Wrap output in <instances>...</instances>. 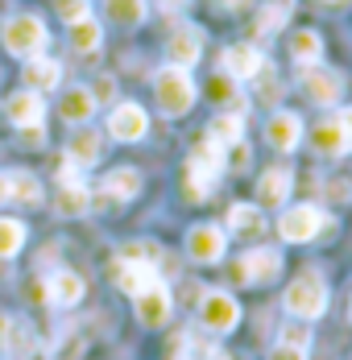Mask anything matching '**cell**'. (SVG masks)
I'll return each mask as SVG.
<instances>
[{"mask_svg":"<svg viewBox=\"0 0 352 360\" xmlns=\"http://www.w3.org/2000/svg\"><path fill=\"white\" fill-rule=\"evenodd\" d=\"M153 96H158V108L166 112V116H187V112L195 108V100H199V87H195V79L182 71V67H162V71L153 75Z\"/></svg>","mask_w":352,"mask_h":360,"instance_id":"6da1fadb","label":"cell"},{"mask_svg":"<svg viewBox=\"0 0 352 360\" xmlns=\"http://www.w3.org/2000/svg\"><path fill=\"white\" fill-rule=\"evenodd\" d=\"M4 50L8 54H17V58H37L42 50H46V25H42V17L34 13H17V17H8L4 21Z\"/></svg>","mask_w":352,"mask_h":360,"instance_id":"7a4b0ae2","label":"cell"},{"mask_svg":"<svg viewBox=\"0 0 352 360\" xmlns=\"http://www.w3.org/2000/svg\"><path fill=\"white\" fill-rule=\"evenodd\" d=\"M282 307L294 315V319H319L323 311H327V286L319 282L315 274H303V278H294L286 294H282Z\"/></svg>","mask_w":352,"mask_h":360,"instance_id":"3957f363","label":"cell"},{"mask_svg":"<svg viewBox=\"0 0 352 360\" xmlns=\"http://www.w3.org/2000/svg\"><path fill=\"white\" fill-rule=\"evenodd\" d=\"M195 315H199V327H203V331L228 335V331H237V323H241V302H237L232 294H224V290H208V294L199 298Z\"/></svg>","mask_w":352,"mask_h":360,"instance_id":"277c9868","label":"cell"},{"mask_svg":"<svg viewBox=\"0 0 352 360\" xmlns=\"http://www.w3.org/2000/svg\"><path fill=\"white\" fill-rule=\"evenodd\" d=\"M327 224H332V219H327L323 207H315V203H298V207H286V212H282L278 232H282V240H290V245H307V240H315Z\"/></svg>","mask_w":352,"mask_h":360,"instance_id":"5b68a950","label":"cell"},{"mask_svg":"<svg viewBox=\"0 0 352 360\" xmlns=\"http://www.w3.org/2000/svg\"><path fill=\"white\" fill-rule=\"evenodd\" d=\"M282 274V252L278 249H249L237 257V269H232V278H237V286H265V282H274Z\"/></svg>","mask_w":352,"mask_h":360,"instance_id":"8992f818","label":"cell"},{"mask_svg":"<svg viewBox=\"0 0 352 360\" xmlns=\"http://www.w3.org/2000/svg\"><path fill=\"white\" fill-rule=\"evenodd\" d=\"M112 282L125 290L129 298H137L145 290L162 286V274H158V265H145V261H125V257H116V265H112Z\"/></svg>","mask_w":352,"mask_h":360,"instance_id":"52a82bcc","label":"cell"},{"mask_svg":"<svg viewBox=\"0 0 352 360\" xmlns=\"http://www.w3.org/2000/svg\"><path fill=\"white\" fill-rule=\"evenodd\" d=\"M228 249V236H224V228H215V224H195L191 232H187V257L191 261H199V265H215L220 257Z\"/></svg>","mask_w":352,"mask_h":360,"instance_id":"ba28073f","label":"cell"},{"mask_svg":"<svg viewBox=\"0 0 352 360\" xmlns=\"http://www.w3.org/2000/svg\"><path fill=\"white\" fill-rule=\"evenodd\" d=\"M166 58H170V67L191 71L203 58V30L199 25H178L170 34V41H166Z\"/></svg>","mask_w":352,"mask_h":360,"instance_id":"9c48e42d","label":"cell"},{"mask_svg":"<svg viewBox=\"0 0 352 360\" xmlns=\"http://www.w3.org/2000/svg\"><path fill=\"white\" fill-rule=\"evenodd\" d=\"M108 133H112L116 141H141V137L149 133V116H145L141 104L125 100V104H116L112 116H108Z\"/></svg>","mask_w":352,"mask_h":360,"instance_id":"30bf717a","label":"cell"},{"mask_svg":"<svg viewBox=\"0 0 352 360\" xmlns=\"http://www.w3.org/2000/svg\"><path fill=\"white\" fill-rule=\"evenodd\" d=\"M298 71H303V87H307V96H311L315 104L327 108V104H336V100H340L344 79L332 71V67H319V63H315V67H298Z\"/></svg>","mask_w":352,"mask_h":360,"instance_id":"8fae6325","label":"cell"},{"mask_svg":"<svg viewBox=\"0 0 352 360\" xmlns=\"http://www.w3.org/2000/svg\"><path fill=\"white\" fill-rule=\"evenodd\" d=\"M265 71V54L257 50V46H249V41H241V46H228L224 50V75L228 79H257V75Z\"/></svg>","mask_w":352,"mask_h":360,"instance_id":"7c38bea8","label":"cell"},{"mask_svg":"<svg viewBox=\"0 0 352 360\" xmlns=\"http://www.w3.org/2000/svg\"><path fill=\"white\" fill-rule=\"evenodd\" d=\"M311 145H315V153H323V158H344V153L352 149L348 133H344V124H340V116L319 120L315 129H311Z\"/></svg>","mask_w":352,"mask_h":360,"instance_id":"4fadbf2b","label":"cell"},{"mask_svg":"<svg viewBox=\"0 0 352 360\" xmlns=\"http://www.w3.org/2000/svg\"><path fill=\"white\" fill-rule=\"evenodd\" d=\"M100 153H104V137H100L96 129H87V124H75V133H70V141H67L70 162H75L79 170H87V166L100 162Z\"/></svg>","mask_w":352,"mask_h":360,"instance_id":"5bb4252c","label":"cell"},{"mask_svg":"<svg viewBox=\"0 0 352 360\" xmlns=\"http://www.w3.org/2000/svg\"><path fill=\"white\" fill-rule=\"evenodd\" d=\"M290 166H270L261 179H257V207H282L290 199Z\"/></svg>","mask_w":352,"mask_h":360,"instance_id":"9a60e30c","label":"cell"},{"mask_svg":"<svg viewBox=\"0 0 352 360\" xmlns=\"http://www.w3.org/2000/svg\"><path fill=\"white\" fill-rule=\"evenodd\" d=\"M265 141L274 145L278 153H290L294 145L303 141V120H298L294 112H274V116L265 120Z\"/></svg>","mask_w":352,"mask_h":360,"instance_id":"2e32d148","label":"cell"},{"mask_svg":"<svg viewBox=\"0 0 352 360\" xmlns=\"http://www.w3.org/2000/svg\"><path fill=\"white\" fill-rule=\"evenodd\" d=\"M4 112H8V120L17 124V129H37L42 124V116H46V104H42V91H17L8 104H4Z\"/></svg>","mask_w":352,"mask_h":360,"instance_id":"e0dca14e","label":"cell"},{"mask_svg":"<svg viewBox=\"0 0 352 360\" xmlns=\"http://www.w3.org/2000/svg\"><path fill=\"white\" fill-rule=\"evenodd\" d=\"M46 290H50V302L54 307H79L83 302V294H87V286H83V278L75 274V269H58L50 282H46Z\"/></svg>","mask_w":352,"mask_h":360,"instance_id":"ac0fdd59","label":"cell"},{"mask_svg":"<svg viewBox=\"0 0 352 360\" xmlns=\"http://www.w3.org/2000/svg\"><path fill=\"white\" fill-rule=\"evenodd\" d=\"M133 307H137V319L145 327H162L170 319V294H166V286H153V290H145V294H137Z\"/></svg>","mask_w":352,"mask_h":360,"instance_id":"d6986e66","label":"cell"},{"mask_svg":"<svg viewBox=\"0 0 352 360\" xmlns=\"http://www.w3.org/2000/svg\"><path fill=\"white\" fill-rule=\"evenodd\" d=\"M58 112H63L67 124H87L96 116V96L87 87H67L63 100H58Z\"/></svg>","mask_w":352,"mask_h":360,"instance_id":"ffe728a7","label":"cell"},{"mask_svg":"<svg viewBox=\"0 0 352 360\" xmlns=\"http://www.w3.org/2000/svg\"><path fill=\"white\" fill-rule=\"evenodd\" d=\"M63 83V67L54 58H25V87L30 91H54Z\"/></svg>","mask_w":352,"mask_h":360,"instance_id":"44dd1931","label":"cell"},{"mask_svg":"<svg viewBox=\"0 0 352 360\" xmlns=\"http://www.w3.org/2000/svg\"><path fill=\"white\" fill-rule=\"evenodd\" d=\"M208 137H211L215 145H224V149L241 145V141H245V116H241V112H220V116L211 120Z\"/></svg>","mask_w":352,"mask_h":360,"instance_id":"7402d4cb","label":"cell"},{"mask_svg":"<svg viewBox=\"0 0 352 360\" xmlns=\"http://www.w3.org/2000/svg\"><path fill=\"white\" fill-rule=\"evenodd\" d=\"M224 219H228V232H237V236H257V232L265 228V219H261V207H257V203H232Z\"/></svg>","mask_w":352,"mask_h":360,"instance_id":"603a6c76","label":"cell"},{"mask_svg":"<svg viewBox=\"0 0 352 360\" xmlns=\"http://www.w3.org/2000/svg\"><path fill=\"white\" fill-rule=\"evenodd\" d=\"M290 58H294L298 67H315L319 58H323V37H319L315 30L290 34Z\"/></svg>","mask_w":352,"mask_h":360,"instance_id":"cb8c5ba5","label":"cell"},{"mask_svg":"<svg viewBox=\"0 0 352 360\" xmlns=\"http://www.w3.org/2000/svg\"><path fill=\"white\" fill-rule=\"evenodd\" d=\"M100 41H104V25L96 17H83V21L70 25V50L92 54V50H100Z\"/></svg>","mask_w":352,"mask_h":360,"instance_id":"d4e9b609","label":"cell"},{"mask_svg":"<svg viewBox=\"0 0 352 360\" xmlns=\"http://www.w3.org/2000/svg\"><path fill=\"white\" fill-rule=\"evenodd\" d=\"M104 191L112 195V199H137L141 174L133 170V166H120V170H112V174L104 179Z\"/></svg>","mask_w":352,"mask_h":360,"instance_id":"484cf974","label":"cell"},{"mask_svg":"<svg viewBox=\"0 0 352 360\" xmlns=\"http://www.w3.org/2000/svg\"><path fill=\"white\" fill-rule=\"evenodd\" d=\"M211 186H215V174H211L203 162H195V158H191V162H187V199H191V203L208 199Z\"/></svg>","mask_w":352,"mask_h":360,"instance_id":"4316f807","label":"cell"},{"mask_svg":"<svg viewBox=\"0 0 352 360\" xmlns=\"http://www.w3.org/2000/svg\"><path fill=\"white\" fill-rule=\"evenodd\" d=\"M8 199H17V203H42V182L30 174V170H13L8 174Z\"/></svg>","mask_w":352,"mask_h":360,"instance_id":"83f0119b","label":"cell"},{"mask_svg":"<svg viewBox=\"0 0 352 360\" xmlns=\"http://www.w3.org/2000/svg\"><path fill=\"white\" fill-rule=\"evenodd\" d=\"M104 17L116 25H141L145 21V0H104Z\"/></svg>","mask_w":352,"mask_h":360,"instance_id":"f1b7e54d","label":"cell"},{"mask_svg":"<svg viewBox=\"0 0 352 360\" xmlns=\"http://www.w3.org/2000/svg\"><path fill=\"white\" fill-rule=\"evenodd\" d=\"M203 96H208L211 104H232L237 112L245 108V100H241V91H237V79H228V75H215V79H208Z\"/></svg>","mask_w":352,"mask_h":360,"instance_id":"f546056e","label":"cell"},{"mask_svg":"<svg viewBox=\"0 0 352 360\" xmlns=\"http://www.w3.org/2000/svg\"><path fill=\"white\" fill-rule=\"evenodd\" d=\"M25 245V224L13 216H0V261H8V257H17Z\"/></svg>","mask_w":352,"mask_h":360,"instance_id":"4dcf8cb0","label":"cell"},{"mask_svg":"<svg viewBox=\"0 0 352 360\" xmlns=\"http://www.w3.org/2000/svg\"><path fill=\"white\" fill-rule=\"evenodd\" d=\"M286 13H290V0L265 4V8H261V17H257V25H253V34H257V37H274L282 30V21H286Z\"/></svg>","mask_w":352,"mask_h":360,"instance_id":"1f68e13d","label":"cell"},{"mask_svg":"<svg viewBox=\"0 0 352 360\" xmlns=\"http://www.w3.org/2000/svg\"><path fill=\"white\" fill-rule=\"evenodd\" d=\"M92 207V195H87V186H63L58 191V216H83Z\"/></svg>","mask_w":352,"mask_h":360,"instance_id":"d6a6232c","label":"cell"},{"mask_svg":"<svg viewBox=\"0 0 352 360\" xmlns=\"http://www.w3.org/2000/svg\"><path fill=\"white\" fill-rule=\"evenodd\" d=\"M0 348H4V356H30V352H34V331L25 323H13Z\"/></svg>","mask_w":352,"mask_h":360,"instance_id":"836d02e7","label":"cell"},{"mask_svg":"<svg viewBox=\"0 0 352 360\" xmlns=\"http://www.w3.org/2000/svg\"><path fill=\"white\" fill-rule=\"evenodd\" d=\"M120 257H125V261H145V265H158V261H162V249H158L153 240H133V245H125V249H120Z\"/></svg>","mask_w":352,"mask_h":360,"instance_id":"e575fe53","label":"cell"},{"mask_svg":"<svg viewBox=\"0 0 352 360\" xmlns=\"http://www.w3.org/2000/svg\"><path fill=\"white\" fill-rule=\"evenodd\" d=\"M278 344H290V348H303V352H307V344H311V323H307V319L286 323V327H282V340H278Z\"/></svg>","mask_w":352,"mask_h":360,"instance_id":"d590c367","label":"cell"},{"mask_svg":"<svg viewBox=\"0 0 352 360\" xmlns=\"http://www.w3.org/2000/svg\"><path fill=\"white\" fill-rule=\"evenodd\" d=\"M58 17H63L67 25L83 21V17H92V13H87V0H58Z\"/></svg>","mask_w":352,"mask_h":360,"instance_id":"8d00e7d4","label":"cell"},{"mask_svg":"<svg viewBox=\"0 0 352 360\" xmlns=\"http://www.w3.org/2000/svg\"><path fill=\"white\" fill-rule=\"evenodd\" d=\"M224 166H228V170H237V174H241V170H249V145L245 141L232 145V149H228V158H224Z\"/></svg>","mask_w":352,"mask_h":360,"instance_id":"74e56055","label":"cell"},{"mask_svg":"<svg viewBox=\"0 0 352 360\" xmlns=\"http://www.w3.org/2000/svg\"><path fill=\"white\" fill-rule=\"evenodd\" d=\"M270 360H307L303 348H290V344H274L270 348Z\"/></svg>","mask_w":352,"mask_h":360,"instance_id":"f35d334b","label":"cell"},{"mask_svg":"<svg viewBox=\"0 0 352 360\" xmlns=\"http://www.w3.org/2000/svg\"><path fill=\"white\" fill-rule=\"evenodd\" d=\"M327 195H332V199H336V203H348V199H352L348 182H327Z\"/></svg>","mask_w":352,"mask_h":360,"instance_id":"ab89813d","label":"cell"},{"mask_svg":"<svg viewBox=\"0 0 352 360\" xmlns=\"http://www.w3.org/2000/svg\"><path fill=\"white\" fill-rule=\"evenodd\" d=\"M92 96H96V100H112V96H116V83H112V79H100Z\"/></svg>","mask_w":352,"mask_h":360,"instance_id":"60d3db41","label":"cell"},{"mask_svg":"<svg viewBox=\"0 0 352 360\" xmlns=\"http://www.w3.org/2000/svg\"><path fill=\"white\" fill-rule=\"evenodd\" d=\"M224 13H237V8H249V0H215Z\"/></svg>","mask_w":352,"mask_h":360,"instance_id":"b9f144b4","label":"cell"},{"mask_svg":"<svg viewBox=\"0 0 352 360\" xmlns=\"http://www.w3.org/2000/svg\"><path fill=\"white\" fill-rule=\"evenodd\" d=\"M336 116H340V124H344V133H348V141H352V108L336 112Z\"/></svg>","mask_w":352,"mask_h":360,"instance_id":"7bdbcfd3","label":"cell"},{"mask_svg":"<svg viewBox=\"0 0 352 360\" xmlns=\"http://www.w3.org/2000/svg\"><path fill=\"white\" fill-rule=\"evenodd\" d=\"M0 203H8V174H0Z\"/></svg>","mask_w":352,"mask_h":360,"instance_id":"ee69618b","label":"cell"},{"mask_svg":"<svg viewBox=\"0 0 352 360\" xmlns=\"http://www.w3.org/2000/svg\"><path fill=\"white\" fill-rule=\"evenodd\" d=\"M8 327H13V319H4V315H0V344H4V335H8Z\"/></svg>","mask_w":352,"mask_h":360,"instance_id":"f6af8a7d","label":"cell"},{"mask_svg":"<svg viewBox=\"0 0 352 360\" xmlns=\"http://www.w3.org/2000/svg\"><path fill=\"white\" fill-rule=\"evenodd\" d=\"M348 319H352V302H348Z\"/></svg>","mask_w":352,"mask_h":360,"instance_id":"bcb514c9","label":"cell"}]
</instances>
